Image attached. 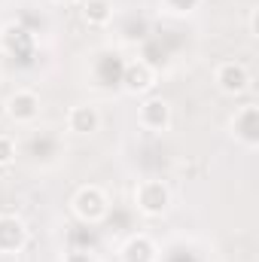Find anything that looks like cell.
Instances as JSON below:
<instances>
[{
    "mask_svg": "<svg viewBox=\"0 0 259 262\" xmlns=\"http://www.w3.org/2000/svg\"><path fill=\"white\" fill-rule=\"evenodd\" d=\"M156 85V73H153V67L146 64V61H134V64L125 67V73H122V89L128 92V95H143V92H149Z\"/></svg>",
    "mask_w": 259,
    "mask_h": 262,
    "instance_id": "cell-7",
    "label": "cell"
},
{
    "mask_svg": "<svg viewBox=\"0 0 259 262\" xmlns=\"http://www.w3.org/2000/svg\"><path fill=\"white\" fill-rule=\"evenodd\" d=\"M82 18L95 28L107 25L113 18V0H82Z\"/></svg>",
    "mask_w": 259,
    "mask_h": 262,
    "instance_id": "cell-11",
    "label": "cell"
},
{
    "mask_svg": "<svg viewBox=\"0 0 259 262\" xmlns=\"http://www.w3.org/2000/svg\"><path fill=\"white\" fill-rule=\"evenodd\" d=\"M6 113L15 122H34L40 116V98L34 92H28V89H18L15 95L6 98Z\"/></svg>",
    "mask_w": 259,
    "mask_h": 262,
    "instance_id": "cell-5",
    "label": "cell"
},
{
    "mask_svg": "<svg viewBox=\"0 0 259 262\" xmlns=\"http://www.w3.org/2000/svg\"><path fill=\"white\" fill-rule=\"evenodd\" d=\"M134 201H137V210L146 213V216H162L168 207H171V189L162 183V180H140L134 186Z\"/></svg>",
    "mask_w": 259,
    "mask_h": 262,
    "instance_id": "cell-1",
    "label": "cell"
},
{
    "mask_svg": "<svg viewBox=\"0 0 259 262\" xmlns=\"http://www.w3.org/2000/svg\"><path fill=\"white\" fill-rule=\"evenodd\" d=\"M67 128L73 131V134H95V131L101 128V113H98V107H92V104L73 107V110L67 113Z\"/></svg>",
    "mask_w": 259,
    "mask_h": 262,
    "instance_id": "cell-9",
    "label": "cell"
},
{
    "mask_svg": "<svg viewBox=\"0 0 259 262\" xmlns=\"http://www.w3.org/2000/svg\"><path fill=\"white\" fill-rule=\"evenodd\" d=\"M122 262H156V247L149 238L137 235L122 247Z\"/></svg>",
    "mask_w": 259,
    "mask_h": 262,
    "instance_id": "cell-10",
    "label": "cell"
},
{
    "mask_svg": "<svg viewBox=\"0 0 259 262\" xmlns=\"http://www.w3.org/2000/svg\"><path fill=\"white\" fill-rule=\"evenodd\" d=\"M15 159V140L9 134H0V168H6Z\"/></svg>",
    "mask_w": 259,
    "mask_h": 262,
    "instance_id": "cell-12",
    "label": "cell"
},
{
    "mask_svg": "<svg viewBox=\"0 0 259 262\" xmlns=\"http://www.w3.org/2000/svg\"><path fill=\"white\" fill-rule=\"evenodd\" d=\"M28 241L25 223L18 216H0V253H15Z\"/></svg>",
    "mask_w": 259,
    "mask_h": 262,
    "instance_id": "cell-8",
    "label": "cell"
},
{
    "mask_svg": "<svg viewBox=\"0 0 259 262\" xmlns=\"http://www.w3.org/2000/svg\"><path fill=\"white\" fill-rule=\"evenodd\" d=\"M171 12H177V15H183V12H192L195 6L201 3V0H162Z\"/></svg>",
    "mask_w": 259,
    "mask_h": 262,
    "instance_id": "cell-13",
    "label": "cell"
},
{
    "mask_svg": "<svg viewBox=\"0 0 259 262\" xmlns=\"http://www.w3.org/2000/svg\"><path fill=\"white\" fill-rule=\"evenodd\" d=\"M137 122L146 131H165L171 125V104L165 98H146L137 110Z\"/></svg>",
    "mask_w": 259,
    "mask_h": 262,
    "instance_id": "cell-4",
    "label": "cell"
},
{
    "mask_svg": "<svg viewBox=\"0 0 259 262\" xmlns=\"http://www.w3.org/2000/svg\"><path fill=\"white\" fill-rule=\"evenodd\" d=\"M64 262H95L92 253H82V250H73V253H67Z\"/></svg>",
    "mask_w": 259,
    "mask_h": 262,
    "instance_id": "cell-14",
    "label": "cell"
},
{
    "mask_svg": "<svg viewBox=\"0 0 259 262\" xmlns=\"http://www.w3.org/2000/svg\"><path fill=\"white\" fill-rule=\"evenodd\" d=\"M213 79H217V85H220L223 95H244L250 89V70L244 64H238V61L220 64L217 73H213Z\"/></svg>",
    "mask_w": 259,
    "mask_h": 262,
    "instance_id": "cell-3",
    "label": "cell"
},
{
    "mask_svg": "<svg viewBox=\"0 0 259 262\" xmlns=\"http://www.w3.org/2000/svg\"><path fill=\"white\" fill-rule=\"evenodd\" d=\"M107 195L98 189V186H82L76 195H73V210H76V216L79 220H85V223H98V220H104L107 216Z\"/></svg>",
    "mask_w": 259,
    "mask_h": 262,
    "instance_id": "cell-2",
    "label": "cell"
},
{
    "mask_svg": "<svg viewBox=\"0 0 259 262\" xmlns=\"http://www.w3.org/2000/svg\"><path fill=\"white\" fill-rule=\"evenodd\" d=\"M232 131H235V137H241L247 146H256L259 143V110H256V104H244V107L232 116Z\"/></svg>",
    "mask_w": 259,
    "mask_h": 262,
    "instance_id": "cell-6",
    "label": "cell"
},
{
    "mask_svg": "<svg viewBox=\"0 0 259 262\" xmlns=\"http://www.w3.org/2000/svg\"><path fill=\"white\" fill-rule=\"evenodd\" d=\"M58 3H76V0H58Z\"/></svg>",
    "mask_w": 259,
    "mask_h": 262,
    "instance_id": "cell-15",
    "label": "cell"
}]
</instances>
